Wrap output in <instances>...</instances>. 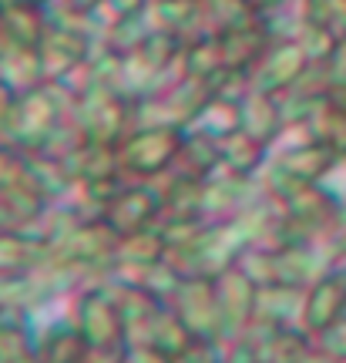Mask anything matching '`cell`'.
<instances>
[{"instance_id":"6da1fadb","label":"cell","mask_w":346,"mask_h":363,"mask_svg":"<svg viewBox=\"0 0 346 363\" xmlns=\"http://www.w3.org/2000/svg\"><path fill=\"white\" fill-rule=\"evenodd\" d=\"M182 138L185 131L175 125H148V128L131 131L128 138L115 145L118 169L131 172V175H155V172L168 169L179 158Z\"/></svg>"},{"instance_id":"7a4b0ae2","label":"cell","mask_w":346,"mask_h":363,"mask_svg":"<svg viewBox=\"0 0 346 363\" xmlns=\"http://www.w3.org/2000/svg\"><path fill=\"white\" fill-rule=\"evenodd\" d=\"M306 71H309V57L299 40H272V48L259 57V65L249 71V78H252V91L279 98Z\"/></svg>"},{"instance_id":"3957f363","label":"cell","mask_w":346,"mask_h":363,"mask_svg":"<svg viewBox=\"0 0 346 363\" xmlns=\"http://www.w3.org/2000/svg\"><path fill=\"white\" fill-rule=\"evenodd\" d=\"M162 212H165V199L162 195H155L145 185H128L121 192H111V199L104 202L101 219L111 225V233L118 239H125V235H135L141 229H152Z\"/></svg>"},{"instance_id":"277c9868","label":"cell","mask_w":346,"mask_h":363,"mask_svg":"<svg viewBox=\"0 0 346 363\" xmlns=\"http://www.w3.org/2000/svg\"><path fill=\"white\" fill-rule=\"evenodd\" d=\"M343 316H346V269H330L309 286L306 299H303V316H299L303 320V333L323 337Z\"/></svg>"},{"instance_id":"5b68a950","label":"cell","mask_w":346,"mask_h":363,"mask_svg":"<svg viewBox=\"0 0 346 363\" xmlns=\"http://www.w3.org/2000/svg\"><path fill=\"white\" fill-rule=\"evenodd\" d=\"M336 152L326 142H320L316 135L303 145H293L289 152L279 155L276 165V192L286 185H316V182L333 169Z\"/></svg>"},{"instance_id":"8992f818","label":"cell","mask_w":346,"mask_h":363,"mask_svg":"<svg viewBox=\"0 0 346 363\" xmlns=\"http://www.w3.org/2000/svg\"><path fill=\"white\" fill-rule=\"evenodd\" d=\"M74 326L84 333L91 347H121V337H125L121 313H118L111 293H104V289H91L81 296Z\"/></svg>"},{"instance_id":"52a82bcc","label":"cell","mask_w":346,"mask_h":363,"mask_svg":"<svg viewBox=\"0 0 346 363\" xmlns=\"http://www.w3.org/2000/svg\"><path fill=\"white\" fill-rule=\"evenodd\" d=\"M38 57L44 71L54 65V57H61L57 74H67V71H77V67L88 65V40H84V34L67 30V27H48L44 38L38 40Z\"/></svg>"},{"instance_id":"ba28073f","label":"cell","mask_w":346,"mask_h":363,"mask_svg":"<svg viewBox=\"0 0 346 363\" xmlns=\"http://www.w3.org/2000/svg\"><path fill=\"white\" fill-rule=\"evenodd\" d=\"M48 30V17L40 11V4L27 0H4L0 11V38L21 44V48H38V40Z\"/></svg>"},{"instance_id":"9c48e42d","label":"cell","mask_w":346,"mask_h":363,"mask_svg":"<svg viewBox=\"0 0 346 363\" xmlns=\"http://www.w3.org/2000/svg\"><path fill=\"white\" fill-rule=\"evenodd\" d=\"M262 158H266V142H259L252 138L249 131H232L222 138V165L232 169V175H252V172L262 165Z\"/></svg>"},{"instance_id":"30bf717a","label":"cell","mask_w":346,"mask_h":363,"mask_svg":"<svg viewBox=\"0 0 346 363\" xmlns=\"http://www.w3.org/2000/svg\"><path fill=\"white\" fill-rule=\"evenodd\" d=\"M313 121H316V138L326 142L336 152V158H346V104H336L330 98H323L313 111Z\"/></svg>"},{"instance_id":"8fae6325","label":"cell","mask_w":346,"mask_h":363,"mask_svg":"<svg viewBox=\"0 0 346 363\" xmlns=\"http://www.w3.org/2000/svg\"><path fill=\"white\" fill-rule=\"evenodd\" d=\"M158 17H162L165 30L185 40L189 38L185 30L199 27V21L206 17V7H202V0H158Z\"/></svg>"},{"instance_id":"7c38bea8","label":"cell","mask_w":346,"mask_h":363,"mask_svg":"<svg viewBox=\"0 0 346 363\" xmlns=\"http://www.w3.org/2000/svg\"><path fill=\"white\" fill-rule=\"evenodd\" d=\"M320 347L323 353L330 357V360L336 363H346V316L340 320V323H333L326 333L320 337Z\"/></svg>"},{"instance_id":"4fadbf2b","label":"cell","mask_w":346,"mask_h":363,"mask_svg":"<svg viewBox=\"0 0 346 363\" xmlns=\"http://www.w3.org/2000/svg\"><path fill=\"white\" fill-rule=\"evenodd\" d=\"M323 71H326V78H330V88H340V84H346V38L336 40L333 54L323 61Z\"/></svg>"},{"instance_id":"5bb4252c","label":"cell","mask_w":346,"mask_h":363,"mask_svg":"<svg viewBox=\"0 0 346 363\" xmlns=\"http://www.w3.org/2000/svg\"><path fill=\"white\" fill-rule=\"evenodd\" d=\"M125 363H175V360H168L165 353H158L155 347H141V350L125 353Z\"/></svg>"},{"instance_id":"9a60e30c","label":"cell","mask_w":346,"mask_h":363,"mask_svg":"<svg viewBox=\"0 0 346 363\" xmlns=\"http://www.w3.org/2000/svg\"><path fill=\"white\" fill-rule=\"evenodd\" d=\"M239 4L245 7V13H256V17H262L266 11H276L282 0H239Z\"/></svg>"},{"instance_id":"2e32d148","label":"cell","mask_w":346,"mask_h":363,"mask_svg":"<svg viewBox=\"0 0 346 363\" xmlns=\"http://www.w3.org/2000/svg\"><path fill=\"white\" fill-rule=\"evenodd\" d=\"M67 4L77 13H91V11H98V7H104V0H67Z\"/></svg>"}]
</instances>
